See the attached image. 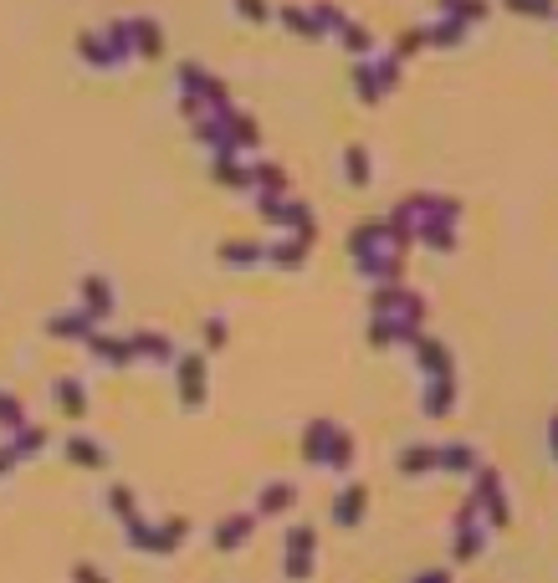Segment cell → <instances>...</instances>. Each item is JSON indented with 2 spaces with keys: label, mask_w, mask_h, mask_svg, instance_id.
Returning <instances> with one entry per match:
<instances>
[{
  "label": "cell",
  "mask_w": 558,
  "mask_h": 583,
  "mask_svg": "<svg viewBox=\"0 0 558 583\" xmlns=\"http://www.w3.org/2000/svg\"><path fill=\"white\" fill-rule=\"evenodd\" d=\"M180 93H185V113H190V118L231 108V93H226V82H221L216 72L195 67V62H185V67H180Z\"/></svg>",
  "instance_id": "1"
},
{
  "label": "cell",
  "mask_w": 558,
  "mask_h": 583,
  "mask_svg": "<svg viewBox=\"0 0 558 583\" xmlns=\"http://www.w3.org/2000/svg\"><path fill=\"white\" fill-rule=\"evenodd\" d=\"M256 215H262L267 226H277V231H297L303 241H318V215L292 190L287 195H256Z\"/></svg>",
  "instance_id": "2"
},
{
  "label": "cell",
  "mask_w": 558,
  "mask_h": 583,
  "mask_svg": "<svg viewBox=\"0 0 558 583\" xmlns=\"http://www.w3.org/2000/svg\"><path fill=\"white\" fill-rule=\"evenodd\" d=\"M471 512L482 517V527H507L512 522V512H507V486H502V476H497V466H477L471 471Z\"/></svg>",
  "instance_id": "3"
},
{
  "label": "cell",
  "mask_w": 558,
  "mask_h": 583,
  "mask_svg": "<svg viewBox=\"0 0 558 583\" xmlns=\"http://www.w3.org/2000/svg\"><path fill=\"white\" fill-rule=\"evenodd\" d=\"M369 312H390V318H405V323H420V328H425V318H431L425 297L415 287H405V282H379L369 292Z\"/></svg>",
  "instance_id": "4"
},
{
  "label": "cell",
  "mask_w": 558,
  "mask_h": 583,
  "mask_svg": "<svg viewBox=\"0 0 558 583\" xmlns=\"http://www.w3.org/2000/svg\"><path fill=\"white\" fill-rule=\"evenodd\" d=\"M425 328L420 323H405V318H390V312H369V348L384 353V348H400V343H415Z\"/></svg>",
  "instance_id": "5"
},
{
  "label": "cell",
  "mask_w": 558,
  "mask_h": 583,
  "mask_svg": "<svg viewBox=\"0 0 558 583\" xmlns=\"http://www.w3.org/2000/svg\"><path fill=\"white\" fill-rule=\"evenodd\" d=\"M482 548H487L482 517L471 512V502H461V512H456V543H451V558H456V563H477V558H482Z\"/></svg>",
  "instance_id": "6"
},
{
  "label": "cell",
  "mask_w": 558,
  "mask_h": 583,
  "mask_svg": "<svg viewBox=\"0 0 558 583\" xmlns=\"http://www.w3.org/2000/svg\"><path fill=\"white\" fill-rule=\"evenodd\" d=\"M415 369L425 374V379H441V374H456V353H451V343H441L436 333H420L415 343Z\"/></svg>",
  "instance_id": "7"
},
{
  "label": "cell",
  "mask_w": 558,
  "mask_h": 583,
  "mask_svg": "<svg viewBox=\"0 0 558 583\" xmlns=\"http://www.w3.org/2000/svg\"><path fill=\"white\" fill-rule=\"evenodd\" d=\"M354 272L364 282H405V251H364V256H349Z\"/></svg>",
  "instance_id": "8"
},
{
  "label": "cell",
  "mask_w": 558,
  "mask_h": 583,
  "mask_svg": "<svg viewBox=\"0 0 558 583\" xmlns=\"http://www.w3.org/2000/svg\"><path fill=\"white\" fill-rule=\"evenodd\" d=\"M308 256H313V241H303L297 231H282L272 246H262V261H272L277 272H303Z\"/></svg>",
  "instance_id": "9"
},
{
  "label": "cell",
  "mask_w": 558,
  "mask_h": 583,
  "mask_svg": "<svg viewBox=\"0 0 558 583\" xmlns=\"http://www.w3.org/2000/svg\"><path fill=\"white\" fill-rule=\"evenodd\" d=\"M364 517H369V486H364V481H349V486H338V497H333V527L354 532V527H359Z\"/></svg>",
  "instance_id": "10"
},
{
  "label": "cell",
  "mask_w": 558,
  "mask_h": 583,
  "mask_svg": "<svg viewBox=\"0 0 558 583\" xmlns=\"http://www.w3.org/2000/svg\"><path fill=\"white\" fill-rule=\"evenodd\" d=\"M364 251H400L390 220H359L349 231V256H364Z\"/></svg>",
  "instance_id": "11"
},
{
  "label": "cell",
  "mask_w": 558,
  "mask_h": 583,
  "mask_svg": "<svg viewBox=\"0 0 558 583\" xmlns=\"http://www.w3.org/2000/svg\"><path fill=\"white\" fill-rule=\"evenodd\" d=\"M451 410H456V374L425 379V394H420V415H425V420H446Z\"/></svg>",
  "instance_id": "12"
},
{
  "label": "cell",
  "mask_w": 558,
  "mask_h": 583,
  "mask_svg": "<svg viewBox=\"0 0 558 583\" xmlns=\"http://www.w3.org/2000/svg\"><path fill=\"white\" fill-rule=\"evenodd\" d=\"M333 435H338V420H328V415L308 420V430H303V461H308V466H323V461H328Z\"/></svg>",
  "instance_id": "13"
},
{
  "label": "cell",
  "mask_w": 558,
  "mask_h": 583,
  "mask_svg": "<svg viewBox=\"0 0 558 583\" xmlns=\"http://www.w3.org/2000/svg\"><path fill=\"white\" fill-rule=\"evenodd\" d=\"M482 466L477 456V445H466V440H451V445H436V471H451V476H471Z\"/></svg>",
  "instance_id": "14"
},
{
  "label": "cell",
  "mask_w": 558,
  "mask_h": 583,
  "mask_svg": "<svg viewBox=\"0 0 558 583\" xmlns=\"http://www.w3.org/2000/svg\"><path fill=\"white\" fill-rule=\"evenodd\" d=\"M251 527H256V512H236V517H221L216 522V543L221 553H231V548H246V537H251Z\"/></svg>",
  "instance_id": "15"
},
{
  "label": "cell",
  "mask_w": 558,
  "mask_h": 583,
  "mask_svg": "<svg viewBox=\"0 0 558 583\" xmlns=\"http://www.w3.org/2000/svg\"><path fill=\"white\" fill-rule=\"evenodd\" d=\"M466 31H471V26H461L456 16H436L431 26H420L425 47H436V52H451V47H461V41H466Z\"/></svg>",
  "instance_id": "16"
},
{
  "label": "cell",
  "mask_w": 558,
  "mask_h": 583,
  "mask_svg": "<svg viewBox=\"0 0 558 583\" xmlns=\"http://www.w3.org/2000/svg\"><path fill=\"white\" fill-rule=\"evenodd\" d=\"M210 174H216V185H226V190H251V164H241L236 149H221Z\"/></svg>",
  "instance_id": "17"
},
{
  "label": "cell",
  "mask_w": 558,
  "mask_h": 583,
  "mask_svg": "<svg viewBox=\"0 0 558 583\" xmlns=\"http://www.w3.org/2000/svg\"><path fill=\"white\" fill-rule=\"evenodd\" d=\"M123 36H134V41H128V52H139V57H159L164 52L159 21H123Z\"/></svg>",
  "instance_id": "18"
},
{
  "label": "cell",
  "mask_w": 558,
  "mask_h": 583,
  "mask_svg": "<svg viewBox=\"0 0 558 583\" xmlns=\"http://www.w3.org/2000/svg\"><path fill=\"white\" fill-rule=\"evenodd\" d=\"M292 507H297V486L292 481H272V486H262V497H256V517H282Z\"/></svg>",
  "instance_id": "19"
},
{
  "label": "cell",
  "mask_w": 558,
  "mask_h": 583,
  "mask_svg": "<svg viewBox=\"0 0 558 583\" xmlns=\"http://www.w3.org/2000/svg\"><path fill=\"white\" fill-rule=\"evenodd\" d=\"M180 399H185L190 410L205 405V358H200V353L180 364Z\"/></svg>",
  "instance_id": "20"
},
{
  "label": "cell",
  "mask_w": 558,
  "mask_h": 583,
  "mask_svg": "<svg viewBox=\"0 0 558 583\" xmlns=\"http://www.w3.org/2000/svg\"><path fill=\"white\" fill-rule=\"evenodd\" d=\"M343 179H349L354 190H369V179H374L369 144H349V149H343Z\"/></svg>",
  "instance_id": "21"
},
{
  "label": "cell",
  "mask_w": 558,
  "mask_h": 583,
  "mask_svg": "<svg viewBox=\"0 0 558 583\" xmlns=\"http://www.w3.org/2000/svg\"><path fill=\"white\" fill-rule=\"evenodd\" d=\"M333 36H338V47L349 52V57H374V47H379V41H374V31H369L364 21H343Z\"/></svg>",
  "instance_id": "22"
},
{
  "label": "cell",
  "mask_w": 558,
  "mask_h": 583,
  "mask_svg": "<svg viewBox=\"0 0 558 583\" xmlns=\"http://www.w3.org/2000/svg\"><path fill=\"white\" fill-rule=\"evenodd\" d=\"M395 466H400V476H431L436 471V445H425V440L405 445V451L395 456Z\"/></svg>",
  "instance_id": "23"
},
{
  "label": "cell",
  "mask_w": 558,
  "mask_h": 583,
  "mask_svg": "<svg viewBox=\"0 0 558 583\" xmlns=\"http://www.w3.org/2000/svg\"><path fill=\"white\" fill-rule=\"evenodd\" d=\"M349 82H354V98H359L364 108H374V103H384V93H379V82H374V62H369V57H354V72H349Z\"/></svg>",
  "instance_id": "24"
},
{
  "label": "cell",
  "mask_w": 558,
  "mask_h": 583,
  "mask_svg": "<svg viewBox=\"0 0 558 583\" xmlns=\"http://www.w3.org/2000/svg\"><path fill=\"white\" fill-rule=\"evenodd\" d=\"M251 190L256 195H287L292 179H287L282 164H251Z\"/></svg>",
  "instance_id": "25"
},
{
  "label": "cell",
  "mask_w": 558,
  "mask_h": 583,
  "mask_svg": "<svg viewBox=\"0 0 558 583\" xmlns=\"http://www.w3.org/2000/svg\"><path fill=\"white\" fill-rule=\"evenodd\" d=\"M272 21H282L297 41H323V36H318V26H313V16H308V6H277V11H272Z\"/></svg>",
  "instance_id": "26"
},
{
  "label": "cell",
  "mask_w": 558,
  "mask_h": 583,
  "mask_svg": "<svg viewBox=\"0 0 558 583\" xmlns=\"http://www.w3.org/2000/svg\"><path fill=\"white\" fill-rule=\"evenodd\" d=\"M231 149H236V154L262 149V128H256V118H251V113H236V108H231Z\"/></svg>",
  "instance_id": "27"
},
{
  "label": "cell",
  "mask_w": 558,
  "mask_h": 583,
  "mask_svg": "<svg viewBox=\"0 0 558 583\" xmlns=\"http://www.w3.org/2000/svg\"><path fill=\"white\" fill-rule=\"evenodd\" d=\"M436 11L441 16H456L461 26H477V21H487V0H436Z\"/></svg>",
  "instance_id": "28"
},
{
  "label": "cell",
  "mask_w": 558,
  "mask_h": 583,
  "mask_svg": "<svg viewBox=\"0 0 558 583\" xmlns=\"http://www.w3.org/2000/svg\"><path fill=\"white\" fill-rule=\"evenodd\" d=\"M354 456H359V440H354V430H343L338 425V435H333V451H328V471H349L354 466Z\"/></svg>",
  "instance_id": "29"
},
{
  "label": "cell",
  "mask_w": 558,
  "mask_h": 583,
  "mask_svg": "<svg viewBox=\"0 0 558 583\" xmlns=\"http://www.w3.org/2000/svg\"><path fill=\"white\" fill-rule=\"evenodd\" d=\"M374 62V82H379V93L390 98L395 87H400V77H405V62L395 57V52H384V57H369Z\"/></svg>",
  "instance_id": "30"
},
{
  "label": "cell",
  "mask_w": 558,
  "mask_h": 583,
  "mask_svg": "<svg viewBox=\"0 0 558 583\" xmlns=\"http://www.w3.org/2000/svg\"><path fill=\"white\" fill-rule=\"evenodd\" d=\"M308 16H313L318 36H333V31H338L343 21H349V16L338 11V0H313V6H308Z\"/></svg>",
  "instance_id": "31"
},
{
  "label": "cell",
  "mask_w": 558,
  "mask_h": 583,
  "mask_svg": "<svg viewBox=\"0 0 558 583\" xmlns=\"http://www.w3.org/2000/svg\"><path fill=\"white\" fill-rule=\"evenodd\" d=\"M221 261H226V266H241V272H246V266H262V246H256V241H226V246H221Z\"/></svg>",
  "instance_id": "32"
},
{
  "label": "cell",
  "mask_w": 558,
  "mask_h": 583,
  "mask_svg": "<svg viewBox=\"0 0 558 583\" xmlns=\"http://www.w3.org/2000/svg\"><path fill=\"white\" fill-rule=\"evenodd\" d=\"M415 246H431V251L451 256L456 251V226H420L415 231Z\"/></svg>",
  "instance_id": "33"
},
{
  "label": "cell",
  "mask_w": 558,
  "mask_h": 583,
  "mask_svg": "<svg viewBox=\"0 0 558 583\" xmlns=\"http://www.w3.org/2000/svg\"><path fill=\"white\" fill-rule=\"evenodd\" d=\"M512 16H528V21H553L558 16V0H502Z\"/></svg>",
  "instance_id": "34"
},
{
  "label": "cell",
  "mask_w": 558,
  "mask_h": 583,
  "mask_svg": "<svg viewBox=\"0 0 558 583\" xmlns=\"http://www.w3.org/2000/svg\"><path fill=\"white\" fill-rule=\"evenodd\" d=\"M287 553H318L313 522H292V527H287Z\"/></svg>",
  "instance_id": "35"
},
{
  "label": "cell",
  "mask_w": 558,
  "mask_h": 583,
  "mask_svg": "<svg viewBox=\"0 0 558 583\" xmlns=\"http://www.w3.org/2000/svg\"><path fill=\"white\" fill-rule=\"evenodd\" d=\"M313 568H318V553H287V558H282V573H287L292 583H308Z\"/></svg>",
  "instance_id": "36"
},
{
  "label": "cell",
  "mask_w": 558,
  "mask_h": 583,
  "mask_svg": "<svg viewBox=\"0 0 558 583\" xmlns=\"http://www.w3.org/2000/svg\"><path fill=\"white\" fill-rule=\"evenodd\" d=\"M236 11H241V21H251V26H272V0H236Z\"/></svg>",
  "instance_id": "37"
},
{
  "label": "cell",
  "mask_w": 558,
  "mask_h": 583,
  "mask_svg": "<svg viewBox=\"0 0 558 583\" xmlns=\"http://www.w3.org/2000/svg\"><path fill=\"white\" fill-rule=\"evenodd\" d=\"M180 537H185V522H164V527L149 537V548H159V553H175V548H180Z\"/></svg>",
  "instance_id": "38"
},
{
  "label": "cell",
  "mask_w": 558,
  "mask_h": 583,
  "mask_svg": "<svg viewBox=\"0 0 558 583\" xmlns=\"http://www.w3.org/2000/svg\"><path fill=\"white\" fill-rule=\"evenodd\" d=\"M420 52H425L420 26H410V31H400V36H395V57H400V62H410V57H420Z\"/></svg>",
  "instance_id": "39"
},
{
  "label": "cell",
  "mask_w": 558,
  "mask_h": 583,
  "mask_svg": "<svg viewBox=\"0 0 558 583\" xmlns=\"http://www.w3.org/2000/svg\"><path fill=\"white\" fill-rule=\"evenodd\" d=\"M226 338H231L226 318H210V323H205V343H210V348H226Z\"/></svg>",
  "instance_id": "40"
},
{
  "label": "cell",
  "mask_w": 558,
  "mask_h": 583,
  "mask_svg": "<svg viewBox=\"0 0 558 583\" xmlns=\"http://www.w3.org/2000/svg\"><path fill=\"white\" fill-rule=\"evenodd\" d=\"M88 297H93V312H108V307H113V297H108V287H103L98 277L88 282Z\"/></svg>",
  "instance_id": "41"
},
{
  "label": "cell",
  "mask_w": 558,
  "mask_h": 583,
  "mask_svg": "<svg viewBox=\"0 0 558 583\" xmlns=\"http://www.w3.org/2000/svg\"><path fill=\"white\" fill-rule=\"evenodd\" d=\"M72 456H77L82 466H98V461H103V456H98V445H88V440H77V445H72Z\"/></svg>",
  "instance_id": "42"
},
{
  "label": "cell",
  "mask_w": 558,
  "mask_h": 583,
  "mask_svg": "<svg viewBox=\"0 0 558 583\" xmlns=\"http://www.w3.org/2000/svg\"><path fill=\"white\" fill-rule=\"evenodd\" d=\"M57 394H62V405H67V410H72V415H77V410H82V389H77V384H62V389H57Z\"/></svg>",
  "instance_id": "43"
},
{
  "label": "cell",
  "mask_w": 558,
  "mask_h": 583,
  "mask_svg": "<svg viewBox=\"0 0 558 583\" xmlns=\"http://www.w3.org/2000/svg\"><path fill=\"white\" fill-rule=\"evenodd\" d=\"M139 348H144V353H154V358H169V353H175L164 338H139Z\"/></svg>",
  "instance_id": "44"
},
{
  "label": "cell",
  "mask_w": 558,
  "mask_h": 583,
  "mask_svg": "<svg viewBox=\"0 0 558 583\" xmlns=\"http://www.w3.org/2000/svg\"><path fill=\"white\" fill-rule=\"evenodd\" d=\"M415 583H451V573H441V568H425V573H415Z\"/></svg>",
  "instance_id": "45"
},
{
  "label": "cell",
  "mask_w": 558,
  "mask_h": 583,
  "mask_svg": "<svg viewBox=\"0 0 558 583\" xmlns=\"http://www.w3.org/2000/svg\"><path fill=\"white\" fill-rule=\"evenodd\" d=\"M548 451H553V461H558V415L548 420Z\"/></svg>",
  "instance_id": "46"
},
{
  "label": "cell",
  "mask_w": 558,
  "mask_h": 583,
  "mask_svg": "<svg viewBox=\"0 0 558 583\" xmlns=\"http://www.w3.org/2000/svg\"><path fill=\"white\" fill-rule=\"evenodd\" d=\"M77 578H82V583H103V578H98V568H77Z\"/></svg>",
  "instance_id": "47"
}]
</instances>
